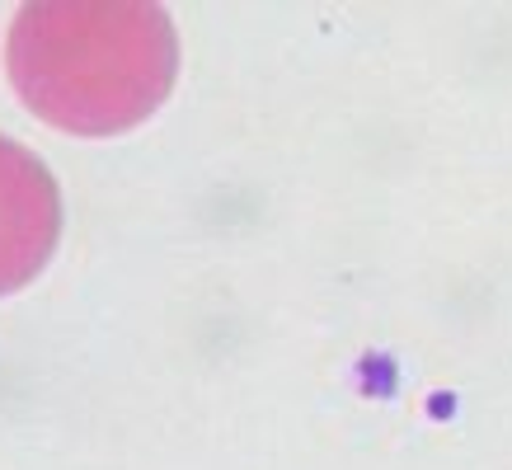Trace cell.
I'll return each mask as SVG.
<instances>
[{
  "instance_id": "cell-1",
  "label": "cell",
  "mask_w": 512,
  "mask_h": 470,
  "mask_svg": "<svg viewBox=\"0 0 512 470\" xmlns=\"http://www.w3.org/2000/svg\"><path fill=\"white\" fill-rule=\"evenodd\" d=\"M5 66L43 123L109 137L165 104L179 38L170 15L146 0H47L15 15Z\"/></svg>"
},
{
  "instance_id": "cell-2",
  "label": "cell",
  "mask_w": 512,
  "mask_h": 470,
  "mask_svg": "<svg viewBox=\"0 0 512 470\" xmlns=\"http://www.w3.org/2000/svg\"><path fill=\"white\" fill-rule=\"evenodd\" d=\"M62 235L57 179L33 151L0 137V297L19 292L52 259Z\"/></svg>"
}]
</instances>
